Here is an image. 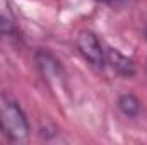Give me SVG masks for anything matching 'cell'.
<instances>
[{
	"label": "cell",
	"mask_w": 147,
	"mask_h": 145,
	"mask_svg": "<svg viewBox=\"0 0 147 145\" xmlns=\"http://www.w3.org/2000/svg\"><path fill=\"white\" fill-rule=\"evenodd\" d=\"M0 132L10 142H22L29 137V121L22 108L3 92H0Z\"/></svg>",
	"instance_id": "6da1fadb"
},
{
	"label": "cell",
	"mask_w": 147,
	"mask_h": 145,
	"mask_svg": "<svg viewBox=\"0 0 147 145\" xmlns=\"http://www.w3.org/2000/svg\"><path fill=\"white\" fill-rule=\"evenodd\" d=\"M75 46H77L79 53L84 56V60H87L91 65H94V67L106 65V48L103 46L99 38L92 31H87V29L80 31L75 39Z\"/></svg>",
	"instance_id": "7a4b0ae2"
},
{
	"label": "cell",
	"mask_w": 147,
	"mask_h": 145,
	"mask_svg": "<svg viewBox=\"0 0 147 145\" xmlns=\"http://www.w3.org/2000/svg\"><path fill=\"white\" fill-rule=\"evenodd\" d=\"M106 65H110L116 73L123 77H134L135 75V63L132 58L125 56L115 48H106Z\"/></svg>",
	"instance_id": "3957f363"
},
{
	"label": "cell",
	"mask_w": 147,
	"mask_h": 145,
	"mask_svg": "<svg viewBox=\"0 0 147 145\" xmlns=\"http://www.w3.org/2000/svg\"><path fill=\"white\" fill-rule=\"evenodd\" d=\"M17 19L9 0H0V34L12 36L17 34Z\"/></svg>",
	"instance_id": "277c9868"
},
{
	"label": "cell",
	"mask_w": 147,
	"mask_h": 145,
	"mask_svg": "<svg viewBox=\"0 0 147 145\" xmlns=\"http://www.w3.org/2000/svg\"><path fill=\"white\" fill-rule=\"evenodd\" d=\"M116 106L118 109L125 114V116H128V118H135V116H139L140 114V101L134 96V94H121L120 97H118V101H116Z\"/></svg>",
	"instance_id": "5b68a950"
},
{
	"label": "cell",
	"mask_w": 147,
	"mask_h": 145,
	"mask_svg": "<svg viewBox=\"0 0 147 145\" xmlns=\"http://www.w3.org/2000/svg\"><path fill=\"white\" fill-rule=\"evenodd\" d=\"M144 34H146V39H147V28H146V33H144Z\"/></svg>",
	"instance_id": "8992f818"
}]
</instances>
